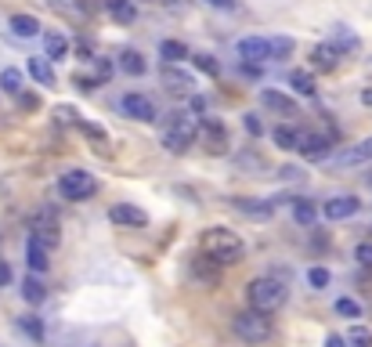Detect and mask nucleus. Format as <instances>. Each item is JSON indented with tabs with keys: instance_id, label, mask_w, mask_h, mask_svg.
<instances>
[{
	"instance_id": "obj_2",
	"label": "nucleus",
	"mask_w": 372,
	"mask_h": 347,
	"mask_svg": "<svg viewBox=\"0 0 372 347\" xmlns=\"http://www.w3.org/2000/svg\"><path fill=\"white\" fill-rule=\"evenodd\" d=\"M246 297H250V307H257V311H264V314H275L278 307L286 304L289 290H286V282H282V278L260 275V278H253L250 286H246Z\"/></svg>"
},
{
	"instance_id": "obj_43",
	"label": "nucleus",
	"mask_w": 372,
	"mask_h": 347,
	"mask_svg": "<svg viewBox=\"0 0 372 347\" xmlns=\"http://www.w3.org/2000/svg\"><path fill=\"white\" fill-rule=\"evenodd\" d=\"M210 8H217V11H235L239 8V0H206Z\"/></svg>"
},
{
	"instance_id": "obj_32",
	"label": "nucleus",
	"mask_w": 372,
	"mask_h": 347,
	"mask_svg": "<svg viewBox=\"0 0 372 347\" xmlns=\"http://www.w3.org/2000/svg\"><path fill=\"white\" fill-rule=\"evenodd\" d=\"M76 127H80V131H83L90 141H98V145H105V141H109V131L102 127V123H95V119H80Z\"/></svg>"
},
{
	"instance_id": "obj_28",
	"label": "nucleus",
	"mask_w": 372,
	"mask_h": 347,
	"mask_svg": "<svg viewBox=\"0 0 372 347\" xmlns=\"http://www.w3.org/2000/svg\"><path fill=\"white\" fill-rule=\"evenodd\" d=\"M332 47H336L340 54H344V51H358V37L351 33L347 25H336V29H332Z\"/></svg>"
},
{
	"instance_id": "obj_41",
	"label": "nucleus",
	"mask_w": 372,
	"mask_h": 347,
	"mask_svg": "<svg viewBox=\"0 0 372 347\" xmlns=\"http://www.w3.org/2000/svg\"><path fill=\"white\" fill-rule=\"evenodd\" d=\"M246 131H250L253 138H260V134H264V123H260L253 112H246Z\"/></svg>"
},
{
	"instance_id": "obj_9",
	"label": "nucleus",
	"mask_w": 372,
	"mask_h": 347,
	"mask_svg": "<svg viewBox=\"0 0 372 347\" xmlns=\"http://www.w3.org/2000/svg\"><path fill=\"white\" fill-rule=\"evenodd\" d=\"M199 138H203V145H206L210 155H224L228 145H232V141H228V131H224L217 119H203V123H199Z\"/></svg>"
},
{
	"instance_id": "obj_27",
	"label": "nucleus",
	"mask_w": 372,
	"mask_h": 347,
	"mask_svg": "<svg viewBox=\"0 0 372 347\" xmlns=\"http://www.w3.org/2000/svg\"><path fill=\"white\" fill-rule=\"evenodd\" d=\"M289 87H293L296 94H304V98H311V94L318 90V87H315V76L304 73V69H293V73H289Z\"/></svg>"
},
{
	"instance_id": "obj_15",
	"label": "nucleus",
	"mask_w": 372,
	"mask_h": 347,
	"mask_svg": "<svg viewBox=\"0 0 372 347\" xmlns=\"http://www.w3.org/2000/svg\"><path fill=\"white\" fill-rule=\"evenodd\" d=\"M260 105H264V109H271L275 116H296V102L289 98V94L271 90V87H264V90H260Z\"/></svg>"
},
{
	"instance_id": "obj_34",
	"label": "nucleus",
	"mask_w": 372,
	"mask_h": 347,
	"mask_svg": "<svg viewBox=\"0 0 372 347\" xmlns=\"http://www.w3.org/2000/svg\"><path fill=\"white\" fill-rule=\"evenodd\" d=\"M336 314H344V319H358V314H361V304L351 300V297H340V300H336Z\"/></svg>"
},
{
	"instance_id": "obj_18",
	"label": "nucleus",
	"mask_w": 372,
	"mask_h": 347,
	"mask_svg": "<svg viewBox=\"0 0 372 347\" xmlns=\"http://www.w3.org/2000/svg\"><path fill=\"white\" fill-rule=\"evenodd\" d=\"M311 66L322 69V73H332V69L340 66V51H336L332 44H315V47H311Z\"/></svg>"
},
{
	"instance_id": "obj_3",
	"label": "nucleus",
	"mask_w": 372,
	"mask_h": 347,
	"mask_svg": "<svg viewBox=\"0 0 372 347\" xmlns=\"http://www.w3.org/2000/svg\"><path fill=\"white\" fill-rule=\"evenodd\" d=\"M196 138H199V123H196L192 112H174L163 123V148L167 152H184Z\"/></svg>"
},
{
	"instance_id": "obj_38",
	"label": "nucleus",
	"mask_w": 372,
	"mask_h": 347,
	"mask_svg": "<svg viewBox=\"0 0 372 347\" xmlns=\"http://www.w3.org/2000/svg\"><path fill=\"white\" fill-rule=\"evenodd\" d=\"M307 282H311L315 290H325L329 286V271L325 268H311V271H307Z\"/></svg>"
},
{
	"instance_id": "obj_22",
	"label": "nucleus",
	"mask_w": 372,
	"mask_h": 347,
	"mask_svg": "<svg viewBox=\"0 0 372 347\" xmlns=\"http://www.w3.org/2000/svg\"><path fill=\"white\" fill-rule=\"evenodd\" d=\"M25 73L33 76L40 87H54V69H51V58H29Z\"/></svg>"
},
{
	"instance_id": "obj_48",
	"label": "nucleus",
	"mask_w": 372,
	"mask_h": 347,
	"mask_svg": "<svg viewBox=\"0 0 372 347\" xmlns=\"http://www.w3.org/2000/svg\"><path fill=\"white\" fill-rule=\"evenodd\" d=\"M368 184H372V174H368Z\"/></svg>"
},
{
	"instance_id": "obj_36",
	"label": "nucleus",
	"mask_w": 372,
	"mask_h": 347,
	"mask_svg": "<svg viewBox=\"0 0 372 347\" xmlns=\"http://www.w3.org/2000/svg\"><path fill=\"white\" fill-rule=\"evenodd\" d=\"M54 119L61 123V127H73V123H80V116H76L73 105H58V109H54Z\"/></svg>"
},
{
	"instance_id": "obj_40",
	"label": "nucleus",
	"mask_w": 372,
	"mask_h": 347,
	"mask_svg": "<svg viewBox=\"0 0 372 347\" xmlns=\"http://www.w3.org/2000/svg\"><path fill=\"white\" fill-rule=\"evenodd\" d=\"M22 329L33 336V340H44V326H40V319H33V314H29V319H22Z\"/></svg>"
},
{
	"instance_id": "obj_47",
	"label": "nucleus",
	"mask_w": 372,
	"mask_h": 347,
	"mask_svg": "<svg viewBox=\"0 0 372 347\" xmlns=\"http://www.w3.org/2000/svg\"><path fill=\"white\" fill-rule=\"evenodd\" d=\"M361 105H372V87H365V90H361Z\"/></svg>"
},
{
	"instance_id": "obj_42",
	"label": "nucleus",
	"mask_w": 372,
	"mask_h": 347,
	"mask_svg": "<svg viewBox=\"0 0 372 347\" xmlns=\"http://www.w3.org/2000/svg\"><path fill=\"white\" fill-rule=\"evenodd\" d=\"M18 105H22V109H40V98H37V94H25V90H22V94H18Z\"/></svg>"
},
{
	"instance_id": "obj_19",
	"label": "nucleus",
	"mask_w": 372,
	"mask_h": 347,
	"mask_svg": "<svg viewBox=\"0 0 372 347\" xmlns=\"http://www.w3.org/2000/svg\"><path fill=\"white\" fill-rule=\"evenodd\" d=\"M192 271H196L199 282H206V286H217V282H221V264H217L213 257H206V254L192 261Z\"/></svg>"
},
{
	"instance_id": "obj_29",
	"label": "nucleus",
	"mask_w": 372,
	"mask_h": 347,
	"mask_svg": "<svg viewBox=\"0 0 372 347\" xmlns=\"http://www.w3.org/2000/svg\"><path fill=\"white\" fill-rule=\"evenodd\" d=\"M293 217H296V225H304V228H311L315 220H318V210L307 203V199H293Z\"/></svg>"
},
{
	"instance_id": "obj_11",
	"label": "nucleus",
	"mask_w": 372,
	"mask_h": 347,
	"mask_svg": "<svg viewBox=\"0 0 372 347\" xmlns=\"http://www.w3.org/2000/svg\"><path fill=\"white\" fill-rule=\"evenodd\" d=\"M109 220H112V225H123V228H145L148 225V213L141 206H134V203H116L109 210Z\"/></svg>"
},
{
	"instance_id": "obj_30",
	"label": "nucleus",
	"mask_w": 372,
	"mask_h": 347,
	"mask_svg": "<svg viewBox=\"0 0 372 347\" xmlns=\"http://www.w3.org/2000/svg\"><path fill=\"white\" fill-rule=\"evenodd\" d=\"M160 54H163V61H174V66H181V58H188V47H184L181 40H163V44H160Z\"/></svg>"
},
{
	"instance_id": "obj_21",
	"label": "nucleus",
	"mask_w": 372,
	"mask_h": 347,
	"mask_svg": "<svg viewBox=\"0 0 372 347\" xmlns=\"http://www.w3.org/2000/svg\"><path fill=\"white\" fill-rule=\"evenodd\" d=\"M66 54H69V37L66 33H44V58L61 61Z\"/></svg>"
},
{
	"instance_id": "obj_23",
	"label": "nucleus",
	"mask_w": 372,
	"mask_h": 347,
	"mask_svg": "<svg viewBox=\"0 0 372 347\" xmlns=\"http://www.w3.org/2000/svg\"><path fill=\"white\" fill-rule=\"evenodd\" d=\"M22 297H25L29 304H44V300H47V286H44V282H40L33 271L22 278Z\"/></svg>"
},
{
	"instance_id": "obj_46",
	"label": "nucleus",
	"mask_w": 372,
	"mask_h": 347,
	"mask_svg": "<svg viewBox=\"0 0 372 347\" xmlns=\"http://www.w3.org/2000/svg\"><path fill=\"white\" fill-rule=\"evenodd\" d=\"M8 282H11V268L0 261V286H8Z\"/></svg>"
},
{
	"instance_id": "obj_7",
	"label": "nucleus",
	"mask_w": 372,
	"mask_h": 347,
	"mask_svg": "<svg viewBox=\"0 0 372 347\" xmlns=\"http://www.w3.org/2000/svg\"><path fill=\"white\" fill-rule=\"evenodd\" d=\"M119 109H123V116L141 119V123H152V119H156V102H152L148 94H138V90L123 94V98H119Z\"/></svg>"
},
{
	"instance_id": "obj_12",
	"label": "nucleus",
	"mask_w": 372,
	"mask_h": 347,
	"mask_svg": "<svg viewBox=\"0 0 372 347\" xmlns=\"http://www.w3.org/2000/svg\"><path fill=\"white\" fill-rule=\"evenodd\" d=\"M368 160H372V138H365V141L344 148V152H336L332 155V167L336 170H347V167H358V163H368Z\"/></svg>"
},
{
	"instance_id": "obj_33",
	"label": "nucleus",
	"mask_w": 372,
	"mask_h": 347,
	"mask_svg": "<svg viewBox=\"0 0 372 347\" xmlns=\"http://www.w3.org/2000/svg\"><path fill=\"white\" fill-rule=\"evenodd\" d=\"M347 343H351V347H372V329H365V326H351Z\"/></svg>"
},
{
	"instance_id": "obj_17",
	"label": "nucleus",
	"mask_w": 372,
	"mask_h": 347,
	"mask_svg": "<svg viewBox=\"0 0 372 347\" xmlns=\"http://www.w3.org/2000/svg\"><path fill=\"white\" fill-rule=\"evenodd\" d=\"M8 29H11L18 40H33V37H40V18L37 15H11L8 18Z\"/></svg>"
},
{
	"instance_id": "obj_35",
	"label": "nucleus",
	"mask_w": 372,
	"mask_h": 347,
	"mask_svg": "<svg viewBox=\"0 0 372 347\" xmlns=\"http://www.w3.org/2000/svg\"><path fill=\"white\" fill-rule=\"evenodd\" d=\"M196 69H203L206 76H221V66H217L213 54H196Z\"/></svg>"
},
{
	"instance_id": "obj_49",
	"label": "nucleus",
	"mask_w": 372,
	"mask_h": 347,
	"mask_svg": "<svg viewBox=\"0 0 372 347\" xmlns=\"http://www.w3.org/2000/svg\"><path fill=\"white\" fill-rule=\"evenodd\" d=\"M51 4H54V0H51Z\"/></svg>"
},
{
	"instance_id": "obj_31",
	"label": "nucleus",
	"mask_w": 372,
	"mask_h": 347,
	"mask_svg": "<svg viewBox=\"0 0 372 347\" xmlns=\"http://www.w3.org/2000/svg\"><path fill=\"white\" fill-rule=\"evenodd\" d=\"M0 87H4V94L18 98V94L25 90V87H22V73H18V69H4V73H0Z\"/></svg>"
},
{
	"instance_id": "obj_26",
	"label": "nucleus",
	"mask_w": 372,
	"mask_h": 347,
	"mask_svg": "<svg viewBox=\"0 0 372 347\" xmlns=\"http://www.w3.org/2000/svg\"><path fill=\"white\" fill-rule=\"evenodd\" d=\"M271 141H275L278 148L293 152V148H296V141H300V127H286V123H282V127H275V131H271Z\"/></svg>"
},
{
	"instance_id": "obj_44",
	"label": "nucleus",
	"mask_w": 372,
	"mask_h": 347,
	"mask_svg": "<svg viewBox=\"0 0 372 347\" xmlns=\"http://www.w3.org/2000/svg\"><path fill=\"white\" fill-rule=\"evenodd\" d=\"M278 174H282L286 181H304V170H300V167H282Z\"/></svg>"
},
{
	"instance_id": "obj_1",
	"label": "nucleus",
	"mask_w": 372,
	"mask_h": 347,
	"mask_svg": "<svg viewBox=\"0 0 372 347\" xmlns=\"http://www.w3.org/2000/svg\"><path fill=\"white\" fill-rule=\"evenodd\" d=\"M199 249H203L206 257H213L221 268L239 264V261L246 257V242H242L239 232H232V228H206L203 239H199Z\"/></svg>"
},
{
	"instance_id": "obj_20",
	"label": "nucleus",
	"mask_w": 372,
	"mask_h": 347,
	"mask_svg": "<svg viewBox=\"0 0 372 347\" xmlns=\"http://www.w3.org/2000/svg\"><path fill=\"white\" fill-rule=\"evenodd\" d=\"M232 206L239 213H246V217H253V220H268L275 213V206L271 203H260V199H232Z\"/></svg>"
},
{
	"instance_id": "obj_4",
	"label": "nucleus",
	"mask_w": 372,
	"mask_h": 347,
	"mask_svg": "<svg viewBox=\"0 0 372 347\" xmlns=\"http://www.w3.org/2000/svg\"><path fill=\"white\" fill-rule=\"evenodd\" d=\"M232 329H235V336L246 340V343H264V340L271 336V319H268L264 311H257V307L235 311V314H232Z\"/></svg>"
},
{
	"instance_id": "obj_6",
	"label": "nucleus",
	"mask_w": 372,
	"mask_h": 347,
	"mask_svg": "<svg viewBox=\"0 0 372 347\" xmlns=\"http://www.w3.org/2000/svg\"><path fill=\"white\" fill-rule=\"evenodd\" d=\"M296 152L304 155V160H311V163H322V160H329V152H332V138L315 134V131H300Z\"/></svg>"
},
{
	"instance_id": "obj_13",
	"label": "nucleus",
	"mask_w": 372,
	"mask_h": 347,
	"mask_svg": "<svg viewBox=\"0 0 372 347\" xmlns=\"http://www.w3.org/2000/svg\"><path fill=\"white\" fill-rule=\"evenodd\" d=\"M160 76H163V87H167V90H174V94H188V90L196 87V76H192L188 69L174 66V61H167Z\"/></svg>"
},
{
	"instance_id": "obj_14",
	"label": "nucleus",
	"mask_w": 372,
	"mask_h": 347,
	"mask_svg": "<svg viewBox=\"0 0 372 347\" xmlns=\"http://www.w3.org/2000/svg\"><path fill=\"white\" fill-rule=\"evenodd\" d=\"M25 264H29V271H47L51 268V246L47 242H40L37 235H29V242H25Z\"/></svg>"
},
{
	"instance_id": "obj_39",
	"label": "nucleus",
	"mask_w": 372,
	"mask_h": 347,
	"mask_svg": "<svg viewBox=\"0 0 372 347\" xmlns=\"http://www.w3.org/2000/svg\"><path fill=\"white\" fill-rule=\"evenodd\" d=\"M354 261H358L361 268H372V242H358V249H354Z\"/></svg>"
},
{
	"instance_id": "obj_37",
	"label": "nucleus",
	"mask_w": 372,
	"mask_h": 347,
	"mask_svg": "<svg viewBox=\"0 0 372 347\" xmlns=\"http://www.w3.org/2000/svg\"><path fill=\"white\" fill-rule=\"evenodd\" d=\"M271 47H275V58H289L293 54V37H275Z\"/></svg>"
},
{
	"instance_id": "obj_25",
	"label": "nucleus",
	"mask_w": 372,
	"mask_h": 347,
	"mask_svg": "<svg viewBox=\"0 0 372 347\" xmlns=\"http://www.w3.org/2000/svg\"><path fill=\"white\" fill-rule=\"evenodd\" d=\"M119 69L127 73V76H141L148 66H145V58H141L138 51H131V47H127V51H119Z\"/></svg>"
},
{
	"instance_id": "obj_10",
	"label": "nucleus",
	"mask_w": 372,
	"mask_h": 347,
	"mask_svg": "<svg viewBox=\"0 0 372 347\" xmlns=\"http://www.w3.org/2000/svg\"><path fill=\"white\" fill-rule=\"evenodd\" d=\"M29 235H37L40 242H47L54 249L58 246V217H54V210L33 213V220H29Z\"/></svg>"
},
{
	"instance_id": "obj_8",
	"label": "nucleus",
	"mask_w": 372,
	"mask_h": 347,
	"mask_svg": "<svg viewBox=\"0 0 372 347\" xmlns=\"http://www.w3.org/2000/svg\"><path fill=\"white\" fill-rule=\"evenodd\" d=\"M239 58L246 66H264V61H275V47L264 37H246L239 40Z\"/></svg>"
},
{
	"instance_id": "obj_45",
	"label": "nucleus",
	"mask_w": 372,
	"mask_h": 347,
	"mask_svg": "<svg viewBox=\"0 0 372 347\" xmlns=\"http://www.w3.org/2000/svg\"><path fill=\"white\" fill-rule=\"evenodd\" d=\"M325 347H351V343H347V336H340V333H329V336H325Z\"/></svg>"
},
{
	"instance_id": "obj_5",
	"label": "nucleus",
	"mask_w": 372,
	"mask_h": 347,
	"mask_svg": "<svg viewBox=\"0 0 372 347\" xmlns=\"http://www.w3.org/2000/svg\"><path fill=\"white\" fill-rule=\"evenodd\" d=\"M58 192H61V199L80 203V199H90V196L98 192V181H95V174L73 167V170H66V174L58 177Z\"/></svg>"
},
{
	"instance_id": "obj_24",
	"label": "nucleus",
	"mask_w": 372,
	"mask_h": 347,
	"mask_svg": "<svg viewBox=\"0 0 372 347\" xmlns=\"http://www.w3.org/2000/svg\"><path fill=\"white\" fill-rule=\"evenodd\" d=\"M105 11H109L116 22H123V25H131V22L138 18V8L131 4V0H105Z\"/></svg>"
},
{
	"instance_id": "obj_16",
	"label": "nucleus",
	"mask_w": 372,
	"mask_h": 347,
	"mask_svg": "<svg viewBox=\"0 0 372 347\" xmlns=\"http://www.w3.org/2000/svg\"><path fill=\"white\" fill-rule=\"evenodd\" d=\"M358 199L354 196H336V199H329L325 206H322V213L329 217V220H347V217H354L358 213Z\"/></svg>"
}]
</instances>
